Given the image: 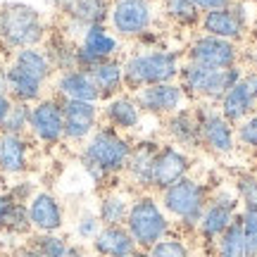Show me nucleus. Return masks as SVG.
Instances as JSON below:
<instances>
[{
    "mask_svg": "<svg viewBox=\"0 0 257 257\" xmlns=\"http://www.w3.org/2000/svg\"><path fill=\"white\" fill-rule=\"evenodd\" d=\"M131 148H134L131 136L107 126V124H100L91 134V138L81 146L79 162L93 184L105 186L110 179L124 174Z\"/></svg>",
    "mask_w": 257,
    "mask_h": 257,
    "instance_id": "1",
    "label": "nucleus"
},
{
    "mask_svg": "<svg viewBox=\"0 0 257 257\" xmlns=\"http://www.w3.org/2000/svg\"><path fill=\"white\" fill-rule=\"evenodd\" d=\"M121 64H124V88L126 93H136L148 86L176 81L184 64V53L174 48L138 46L121 57Z\"/></svg>",
    "mask_w": 257,
    "mask_h": 257,
    "instance_id": "2",
    "label": "nucleus"
},
{
    "mask_svg": "<svg viewBox=\"0 0 257 257\" xmlns=\"http://www.w3.org/2000/svg\"><path fill=\"white\" fill-rule=\"evenodd\" d=\"M48 38L43 15L29 3H3L0 5V46L15 53L22 48H38Z\"/></svg>",
    "mask_w": 257,
    "mask_h": 257,
    "instance_id": "3",
    "label": "nucleus"
},
{
    "mask_svg": "<svg viewBox=\"0 0 257 257\" xmlns=\"http://www.w3.org/2000/svg\"><path fill=\"white\" fill-rule=\"evenodd\" d=\"M124 226L131 233V238L138 245V250H148L150 245H155L157 240L169 236L172 229H174V224L169 219V214L165 212L160 198H155L150 191L134 195Z\"/></svg>",
    "mask_w": 257,
    "mask_h": 257,
    "instance_id": "4",
    "label": "nucleus"
},
{
    "mask_svg": "<svg viewBox=\"0 0 257 257\" xmlns=\"http://www.w3.org/2000/svg\"><path fill=\"white\" fill-rule=\"evenodd\" d=\"M210 198V188L205 181H198L195 176H184L181 181L172 184L160 193V202L169 219L176 221L184 231H195L202 217V210Z\"/></svg>",
    "mask_w": 257,
    "mask_h": 257,
    "instance_id": "5",
    "label": "nucleus"
},
{
    "mask_svg": "<svg viewBox=\"0 0 257 257\" xmlns=\"http://www.w3.org/2000/svg\"><path fill=\"white\" fill-rule=\"evenodd\" d=\"M240 76H243V69L238 64L229 67V69H210V67L184 62L176 81L181 83V88L188 95V100L217 105Z\"/></svg>",
    "mask_w": 257,
    "mask_h": 257,
    "instance_id": "6",
    "label": "nucleus"
},
{
    "mask_svg": "<svg viewBox=\"0 0 257 257\" xmlns=\"http://www.w3.org/2000/svg\"><path fill=\"white\" fill-rule=\"evenodd\" d=\"M238 212H240V200L233 188L221 186V188L210 191L207 205H205L202 217L198 221V229H195L198 238L202 240V245L207 250L214 248L217 238L238 219Z\"/></svg>",
    "mask_w": 257,
    "mask_h": 257,
    "instance_id": "7",
    "label": "nucleus"
},
{
    "mask_svg": "<svg viewBox=\"0 0 257 257\" xmlns=\"http://www.w3.org/2000/svg\"><path fill=\"white\" fill-rule=\"evenodd\" d=\"M155 22L157 10L153 0H110L107 24L119 41H138L155 29Z\"/></svg>",
    "mask_w": 257,
    "mask_h": 257,
    "instance_id": "8",
    "label": "nucleus"
},
{
    "mask_svg": "<svg viewBox=\"0 0 257 257\" xmlns=\"http://www.w3.org/2000/svg\"><path fill=\"white\" fill-rule=\"evenodd\" d=\"M200 126V148L217 157H229L236 153V126L219 112L217 105L200 102L195 107Z\"/></svg>",
    "mask_w": 257,
    "mask_h": 257,
    "instance_id": "9",
    "label": "nucleus"
},
{
    "mask_svg": "<svg viewBox=\"0 0 257 257\" xmlns=\"http://www.w3.org/2000/svg\"><path fill=\"white\" fill-rule=\"evenodd\" d=\"M29 136L34 143L43 148H55L64 141V119L62 100L57 95H46L31 105Z\"/></svg>",
    "mask_w": 257,
    "mask_h": 257,
    "instance_id": "10",
    "label": "nucleus"
},
{
    "mask_svg": "<svg viewBox=\"0 0 257 257\" xmlns=\"http://www.w3.org/2000/svg\"><path fill=\"white\" fill-rule=\"evenodd\" d=\"M248 29H250V17H248L245 0H233L226 8L202 12V17H200L202 34L224 38V41H231V43L243 41L245 34H248Z\"/></svg>",
    "mask_w": 257,
    "mask_h": 257,
    "instance_id": "11",
    "label": "nucleus"
},
{
    "mask_svg": "<svg viewBox=\"0 0 257 257\" xmlns=\"http://www.w3.org/2000/svg\"><path fill=\"white\" fill-rule=\"evenodd\" d=\"M238 57H240L238 43H231V41H224V38L217 36H207V34H198L184 50V62L210 67V69L236 67Z\"/></svg>",
    "mask_w": 257,
    "mask_h": 257,
    "instance_id": "12",
    "label": "nucleus"
},
{
    "mask_svg": "<svg viewBox=\"0 0 257 257\" xmlns=\"http://www.w3.org/2000/svg\"><path fill=\"white\" fill-rule=\"evenodd\" d=\"M121 41L110 31L107 24H93L86 27L83 34L76 41V67L79 69H91L95 64L119 57Z\"/></svg>",
    "mask_w": 257,
    "mask_h": 257,
    "instance_id": "13",
    "label": "nucleus"
},
{
    "mask_svg": "<svg viewBox=\"0 0 257 257\" xmlns=\"http://www.w3.org/2000/svg\"><path fill=\"white\" fill-rule=\"evenodd\" d=\"M57 12L64 17V34L79 41L86 27L107 24L110 0H53Z\"/></svg>",
    "mask_w": 257,
    "mask_h": 257,
    "instance_id": "14",
    "label": "nucleus"
},
{
    "mask_svg": "<svg viewBox=\"0 0 257 257\" xmlns=\"http://www.w3.org/2000/svg\"><path fill=\"white\" fill-rule=\"evenodd\" d=\"M134 100L138 102V107L143 114L148 117H160L167 119L169 114L184 110L188 105V95L184 93L181 83L179 81H169V83H157V86H148L141 91L131 93Z\"/></svg>",
    "mask_w": 257,
    "mask_h": 257,
    "instance_id": "15",
    "label": "nucleus"
},
{
    "mask_svg": "<svg viewBox=\"0 0 257 257\" xmlns=\"http://www.w3.org/2000/svg\"><path fill=\"white\" fill-rule=\"evenodd\" d=\"M64 141L72 146H83L91 134L100 126V105L83 100H62Z\"/></svg>",
    "mask_w": 257,
    "mask_h": 257,
    "instance_id": "16",
    "label": "nucleus"
},
{
    "mask_svg": "<svg viewBox=\"0 0 257 257\" xmlns=\"http://www.w3.org/2000/svg\"><path fill=\"white\" fill-rule=\"evenodd\" d=\"M217 107L233 126L252 114L257 110V72H243V76L217 102Z\"/></svg>",
    "mask_w": 257,
    "mask_h": 257,
    "instance_id": "17",
    "label": "nucleus"
},
{
    "mask_svg": "<svg viewBox=\"0 0 257 257\" xmlns=\"http://www.w3.org/2000/svg\"><path fill=\"white\" fill-rule=\"evenodd\" d=\"M191 153H186V150L172 146V143H162L157 150L155 167H153V191L162 193L172 184L181 181L184 176L191 174Z\"/></svg>",
    "mask_w": 257,
    "mask_h": 257,
    "instance_id": "18",
    "label": "nucleus"
},
{
    "mask_svg": "<svg viewBox=\"0 0 257 257\" xmlns=\"http://www.w3.org/2000/svg\"><path fill=\"white\" fill-rule=\"evenodd\" d=\"M160 141L155 138H141L134 141L128 162L124 167V174L131 188H136L138 193L153 191V167H155V157L160 150Z\"/></svg>",
    "mask_w": 257,
    "mask_h": 257,
    "instance_id": "19",
    "label": "nucleus"
},
{
    "mask_svg": "<svg viewBox=\"0 0 257 257\" xmlns=\"http://www.w3.org/2000/svg\"><path fill=\"white\" fill-rule=\"evenodd\" d=\"M29 224L36 233H60L64 229V205L50 191H36L27 202Z\"/></svg>",
    "mask_w": 257,
    "mask_h": 257,
    "instance_id": "20",
    "label": "nucleus"
},
{
    "mask_svg": "<svg viewBox=\"0 0 257 257\" xmlns=\"http://www.w3.org/2000/svg\"><path fill=\"white\" fill-rule=\"evenodd\" d=\"M143 112L138 107V102L134 100V95L131 93H119V95H114L110 100L102 102L100 107V119L107 124V126L117 128L121 134H134L138 128L143 126Z\"/></svg>",
    "mask_w": 257,
    "mask_h": 257,
    "instance_id": "21",
    "label": "nucleus"
},
{
    "mask_svg": "<svg viewBox=\"0 0 257 257\" xmlns=\"http://www.w3.org/2000/svg\"><path fill=\"white\" fill-rule=\"evenodd\" d=\"M34 157L31 136L0 134V176H22L29 172Z\"/></svg>",
    "mask_w": 257,
    "mask_h": 257,
    "instance_id": "22",
    "label": "nucleus"
},
{
    "mask_svg": "<svg viewBox=\"0 0 257 257\" xmlns=\"http://www.w3.org/2000/svg\"><path fill=\"white\" fill-rule=\"evenodd\" d=\"M53 95L60 100H83V102H100L98 88L93 83L91 74L86 69H67V72L55 74L53 79Z\"/></svg>",
    "mask_w": 257,
    "mask_h": 257,
    "instance_id": "23",
    "label": "nucleus"
},
{
    "mask_svg": "<svg viewBox=\"0 0 257 257\" xmlns=\"http://www.w3.org/2000/svg\"><path fill=\"white\" fill-rule=\"evenodd\" d=\"M165 134L172 146L181 148L186 153L200 150V126H198L195 107H188V105H186L184 110L169 114L165 119Z\"/></svg>",
    "mask_w": 257,
    "mask_h": 257,
    "instance_id": "24",
    "label": "nucleus"
},
{
    "mask_svg": "<svg viewBox=\"0 0 257 257\" xmlns=\"http://www.w3.org/2000/svg\"><path fill=\"white\" fill-rule=\"evenodd\" d=\"M91 248L98 257H128L138 250L126 226H102L91 240Z\"/></svg>",
    "mask_w": 257,
    "mask_h": 257,
    "instance_id": "25",
    "label": "nucleus"
},
{
    "mask_svg": "<svg viewBox=\"0 0 257 257\" xmlns=\"http://www.w3.org/2000/svg\"><path fill=\"white\" fill-rule=\"evenodd\" d=\"M91 74L93 83L98 88V95H100V102L110 100L114 95L124 93V64H121V57H112V60H105V62L95 64L91 69H86Z\"/></svg>",
    "mask_w": 257,
    "mask_h": 257,
    "instance_id": "26",
    "label": "nucleus"
},
{
    "mask_svg": "<svg viewBox=\"0 0 257 257\" xmlns=\"http://www.w3.org/2000/svg\"><path fill=\"white\" fill-rule=\"evenodd\" d=\"M46 88H48V83L38 81L36 76L22 72L19 67L8 62V95H10V100L34 105V102H38L41 98H46Z\"/></svg>",
    "mask_w": 257,
    "mask_h": 257,
    "instance_id": "27",
    "label": "nucleus"
},
{
    "mask_svg": "<svg viewBox=\"0 0 257 257\" xmlns=\"http://www.w3.org/2000/svg\"><path fill=\"white\" fill-rule=\"evenodd\" d=\"M131 200H134V195L121 188H110L102 193L98 200V210H95L102 226H124L128 210H131Z\"/></svg>",
    "mask_w": 257,
    "mask_h": 257,
    "instance_id": "28",
    "label": "nucleus"
},
{
    "mask_svg": "<svg viewBox=\"0 0 257 257\" xmlns=\"http://www.w3.org/2000/svg\"><path fill=\"white\" fill-rule=\"evenodd\" d=\"M31 231L27 202H19L8 191H0V233L27 236Z\"/></svg>",
    "mask_w": 257,
    "mask_h": 257,
    "instance_id": "29",
    "label": "nucleus"
},
{
    "mask_svg": "<svg viewBox=\"0 0 257 257\" xmlns=\"http://www.w3.org/2000/svg\"><path fill=\"white\" fill-rule=\"evenodd\" d=\"M10 64L19 67L22 72L31 74V76H36L38 81H43V83H50L53 79H55V69H53V64H50V60H48L43 46L15 50L12 57H10Z\"/></svg>",
    "mask_w": 257,
    "mask_h": 257,
    "instance_id": "30",
    "label": "nucleus"
},
{
    "mask_svg": "<svg viewBox=\"0 0 257 257\" xmlns=\"http://www.w3.org/2000/svg\"><path fill=\"white\" fill-rule=\"evenodd\" d=\"M43 43H46L43 50H46V55H48V60H50V64H53L55 74L76 67V41L69 38L64 31L48 34V38Z\"/></svg>",
    "mask_w": 257,
    "mask_h": 257,
    "instance_id": "31",
    "label": "nucleus"
},
{
    "mask_svg": "<svg viewBox=\"0 0 257 257\" xmlns=\"http://www.w3.org/2000/svg\"><path fill=\"white\" fill-rule=\"evenodd\" d=\"M162 15H165L172 24L181 29H193L200 27L202 12L191 0H162Z\"/></svg>",
    "mask_w": 257,
    "mask_h": 257,
    "instance_id": "32",
    "label": "nucleus"
},
{
    "mask_svg": "<svg viewBox=\"0 0 257 257\" xmlns=\"http://www.w3.org/2000/svg\"><path fill=\"white\" fill-rule=\"evenodd\" d=\"M212 252H214V257H248V243H245L238 219L217 238Z\"/></svg>",
    "mask_w": 257,
    "mask_h": 257,
    "instance_id": "33",
    "label": "nucleus"
},
{
    "mask_svg": "<svg viewBox=\"0 0 257 257\" xmlns=\"http://www.w3.org/2000/svg\"><path fill=\"white\" fill-rule=\"evenodd\" d=\"M146 252L148 257H195L191 243L184 236H176V233H169L162 240H157L155 245H150Z\"/></svg>",
    "mask_w": 257,
    "mask_h": 257,
    "instance_id": "34",
    "label": "nucleus"
},
{
    "mask_svg": "<svg viewBox=\"0 0 257 257\" xmlns=\"http://www.w3.org/2000/svg\"><path fill=\"white\" fill-rule=\"evenodd\" d=\"M29 119H31V105L12 100L8 114H5V121H3V126H0V134L29 136Z\"/></svg>",
    "mask_w": 257,
    "mask_h": 257,
    "instance_id": "35",
    "label": "nucleus"
},
{
    "mask_svg": "<svg viewBox=\"0 0 257 257\" xmlns=\"http://www.w3.org/2000/svg\"><path fill=\"white\" fill-rule=\"evenodd\" d=\"M31 248L38 250L43 257H67L72 243L60 233H36L31 240Z\"/></svg>",
    "mask_w": 257,
    "mask_h": 257,
    "instance_id": "36",
    "label": "nucleus"
},
{
    "mask_svg": "<svg viewBox=\"0 0 257 257\" xmlns=\"http://www.w3.org/2000/svg\"><path fill=\"white\" fill-rule=\"evenodd\" d=\"M236 146L257 155V110L236 124Z\"/></svg>",
    "mask_w": 257,
    "mask_h": 257,
    "instance_id": "37",
    "label": "nucleus"
},
{
    "mask_svg": "<svg viewBox=\"0 0 257 257\" xmlns=\"http://www.w3.org/2000/svg\"><path fill=\"white\" fill-rule=\"evenodd\" d=\"M238 221L248 243V257H257V207H240Z\"/></svg>",
    "mask_w": 257,
    "mask_h": 257,
    "instance_id": "38",
    "label": "nucleus"
},
{
    "mask_svg": "<svg viewBox=\"0 0 257 257\" xmlns=\"http://www.w3.org/2000/svg\"><path fill=\"white\" fill-rule=\"evenodd\" d=\"M233 191L238 195L240 207H257V174H238Z\"/></svg>",
    "mask_w": 257,
    "mask_h": 257,
    "instance_id": "39",
    "label": "nucleus"
},
{
    "mask_svg": "<svg viewBox=\"0 0 257 257\" xmlns=\"http://www.w3.org/2000/svg\"><path fill=\"white\" fill-rule=\"evenodd\" d=\"M100 229H102V224L95 212H81V214L76 217V221H74V236L79 240H88V243H91V240L98 236Z\"/></svg>",
    "mask_w": 257,
    "mask_h": 257,
    "instance_id": "40",
    "label": "nucleus"
},
{
    "mask_svg": "<svg viewBox=\"0 0 257 257\" xmlns=\"http://www.w3.org/2000/svg\"><path fill=\"white\" fill-rule=\"evenodd\" d=\"M5 191L12 195V198H17L19 202H29L31 198H34V193H36V186H34V181H17V184H12L10 188H5Z\"/></svg>",
    "mask_w": 257,
    "mask_h": 257,
    "instance_id": "41",
    "label": "nucleus"
},
{
    "mask_svg": "<svg viewBox=\"0 0 257 257\" xmlns=\"http://www.w3.org/2000/svg\"><path fill=\"white\" fill-rule=\"evenodd\" d=\"M195 8L200 10V12H210V10H219V8H226L231 5L233 0H191Z\"/></svg>",
    "mask_w": 257,
    "mask_h": 257,
    "instance_id": "42",
    "label": "nucleus"
},
{
    "mask_svg": "<svg viewBox=\"0 0 257 257\" xmlns=\"http://www.w3.org/2000/svg\"><path fill=\"white\" fill-rule=\"evenodd\" d=\"M10 105H12L10 95H8V93H0V126H3V121H5V114H8Z\"/></svg>",
    "mask_w": 257,
    "mask_h": 257,
    "instance_id": "43",
    "label": "nucleus"
},
{
    "mask_svg": "<svg viewBox=\"0 0 257 257\" xmlns=\"http://www.w3.org/2000/svg\"><path fill=\"white\" fill-rule=\"evenodd\" d=\"M12 257H43L41 255V252H38V250H34L31 248V245H27V248H19L17 252H15V255Z\"/></svg>",
    "mask_w": 257,
    "mask_h": 257,
    "instance_id": "44",
    "label": "nucleus"
},
{
    "mask_svg": "<svg viewBox=\"0 0 257 257\" xmlns=\"http://www.w3.org/2000/svg\"><path fill=\"white\" fill-rule=\"evenodd\" d=\"M0 93H8V64L0 62Z\"/></svg>",
    "mask_w": 257,
    "mask_h": 257,
    "instance_id": "45",
    "label": "nucleus"
},
{
    "mask_svg": "<svg viewBox=\"0 0 257 257\" xmlns=\"http://www.w3.org/2000/svg\"><path fill=\"white\" fill-rule=\"evenodd\" d=\"M67 257H86V250H83V245H79V243H72V248H69V255Z\"/></svg>",
    "mask_w": 257,
    "mask_h": 257,
    "instance_id": "46",
    "label": "nucleus"
},
{
    "mask_svg": "<svg viewBox=\"0 0 257 257\" xmlns=\"http://www.w3.org/2000/svg\"><path fill=\"white\" fill-rule=\"evenodd\" d=\"M128 257H148V252H146V250H136L134 255H128Z\"/></svg>",
    "mask_w": 257,
    "mask_h": 257,
    "instance_id": "47",
    "label": "nucleus"
},
{
    "mask_svg": "<svg viewBox=\"0 0 257 257\" xmlns=\"http://www.w3.org/2000/svg\"><path fill=\"white\" fill-rule=\"evenodd\" d=\"M0 257H8V252H5V245L0 243Z\"/></svg>",
    "mask_w": 257,
    "mask_h": 257,
    "instance_id": "48",
    "label": "nucleus"
},
{
    "mask_svg": "<svg viewBox=\"0 0 257 257\" xmlns=\"http://www.w3.org/2000/svg\"><path fill=\"white\" fill-rule=\"evenodd\" d=\"M198 257H214L212 252H205V255H198Z\"/></svg>",
    "mask_w": 257,
    "mask_h": 257,
    "instance_id": "49",
    "label": "nucleus"
},
{
    "mask_svg": "<svg viewBox=\"0 0 257 257\" xmlns=\"http://www.w3.org/2000/svg\"><path fill=\"white\" fill-rule=\"evenodd\" d=\"M3 3H12V0H0V5H3Z\"/></svg>",
    "mask_w": 257,
    "mask_h": 257,
    "instance_id": "50",
    "label": "nucleus"
},
{
    "mask_svg": "<svg viewBox=\"0 0 257 257\" xmlns=\"http://www.w3.org/2000/svg\"><path fill=\"white\" fill-rule=\"evenodd\" d=\"M245 3H257V0H245Z\"/></svg>",
    "mask_w": 257,
    "mask_h": 257,
    "instance_id": "51",
    "label": "nucleus"
},
{
    "mask_svg": "<svg viewBox=\"0 0 257 257\" xmlns=\"http://www.w3.org/2000/svg\"><path fill=\"white\" fill-rule=\"evenodd\" d=\"M0 179H3V176H0ZM0 191H3V184H0Z\"/></svg>",
    "mask_w": 257,
    "mask_h": 257,
    "instance_id": "52",
    "label": "nucleus"
}]
</instances>
